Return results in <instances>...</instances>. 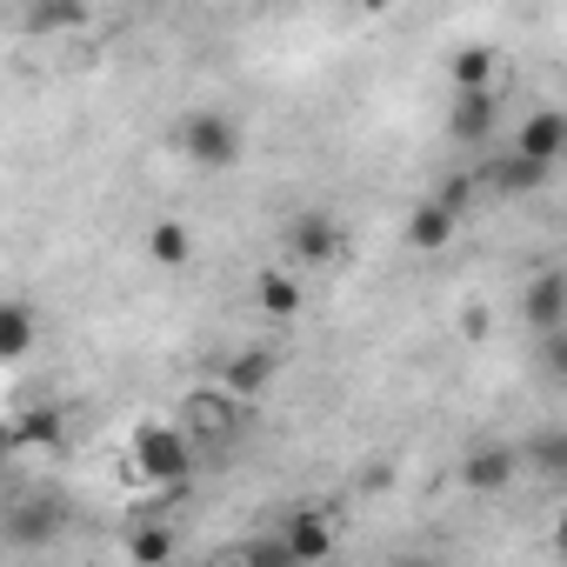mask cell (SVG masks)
Segmentation results:
<instances>
[{
    "label": "cell",
    "mask_w": 567,
    "mask_h": 567,
    "mask_svg": "<svg viewBox=\"0 0 567 567\" xmlns=\"http://www.w3.org/2000/svg\"><path fill=\"white\" fill-rule=\"evenodd\" d=\"M527 461H534L540 474H554V481H567V427H554V434H540V441L527 447Z\"/></svg>",
    "instance_id": "19"
},
{
    "label": "cell",
    "mask_w": 567,
    "mask_h": 567,
    "mask_svg": "<svg viewBox=\"0 0 567 567\" xmlns=\"http://www.w3.org/2000/svg\"><path fill=\"white\" fill-rule=\"evenodd\" d=\"M474 187H481L474 174H447V181H441V200H447L454 214H467V200H474Z\"/></svg>",
    "instance_id": "20"
},
{
    "label": "cell",
    "mask_w": 567,
    "mask_h": 567,
    "mask_svg": "<svg viewBox=\"0 0 567 567\" xmlns=\"http://www.w3.org/2000/svg\"><path fill=\"white\" fill-rule=\"evenodd\" d=\"M174 147L194 161V167H234L240 161V127H234V114H214V107H194L181 127H174Z\"/></svg>",
    "instance_id": "1"
},
{
    "label": "cell",
    "mask_w": 567,
    "mask_h": 567,
    "mask_svg": "<svg viewBox=\"0 0 567 567\" xmlns=\"http://www.w3.org/2000/svg\"><path fill=\"white\" fill-rule=\"evenodd\" d=\"M547 368L554 381H567V334H547Z\"/></svg>",
    "instance_id": "21"
},
{
    "label": "cell",
    "mask_w": 567,
    "mask_h": 567,
    "mask_svg": "<svg viewBox=\"0 0 567 567\" xmlns=\"http://www.w3.org/2000/svg\"><path fill=\"white\" fill-rule=\"evenodd\" d=\"M267 381H274V354H267V348H240V354L227 361V394L254 401V394H267Z\"/></svg>",
    "instance_id": "12"
},
{
    "label": "cell",
    "mask_w": 567,
    "mask_h": 567,
    "mask_svg": "<svg viewBox=\"0 0 567 567\" xmlns=\"http://www.w3.org/2000/svg\"><path fill=\"white\" fill-rule=\"evenodd\" d=\"M280 547H288V560H328V554H334V527H328L315 507H295Z\"/></svg>",
    "instance_id": "9"
},
{
    "label": "cell",
    "mask_w": 567,
    "mask_h": 567,
    "mask_svg": "<svg viewBox=\"0 0 567 567\" xmlns=\"http://www.w3.org/2000/svg\"><path fill=\"white\" fill-rule=\"evenodd\" d=\"M341 247H348V234H341L334 214H301V220L288 227V254H295V267H328V260H341Z\"/></svg>",
    "instance_id": "4"
},
{
    "label": "cell",
    "mask_w": 567,
    "mask_h": 567,
    "mask_svg": "<svg viewBox=\"0 0 567 567\" xmlns=\"http://www.w3.org/2000/svg\"><path fill=\"white\" fill-rule=\"evenodd\" d=\"M234 401H240V394H194V401H187V427H194V434H214V441H220V434L234 427V414H240Z\"/></svg>",
    "instance_id": "16"
},
{
    "label": "cell",
    "mask_w": 567,
    "mask_h": 567,
    "mask_svg": "<svg viewBox=\"0 0 567 567\" xmlns=\"http://www.w3.org/2000/svg\"><path fill=\"white\" fill-rule=\"evenodd\" d=\"M61 434H68L61 408H21L8 427V447H61Z\"/></svg>",
    "instance_id": "11"
},
{
    "label": "cell",
    "mask_w": 567,
    "mask_h": 567,
    "mask_svg": "<svg viewBox=\"0 0 567 567\" xmlns=\"http://www.w3.org/2000/svg\"><path fill=\"white\" fill-rule=\"evenodd\" d=\"M254 308H260V315H274V321H295V315H301V288H295V274H280V267H274V274H260V280H254Z\"/></svg>",
    "instance_id": "13"
},
{
    "label": "cell",
    "mask_w": 567,
    "mask_h": 567,
    "mask_svg": "<svg viewBox=\"0 0 567 567\" xmlns=\"http://www.w3.org/2000/svg\"><path fill=\"white\" fill-rule=\"evenodd\" d=\"M447 141H461V147H481V141H494V87H467V94H454Z\"/></svg>",
    "instance_id": "6"
},
{
    "label": "cell",
    "mask_w": 567,
    "mask_h": 567,
    "mask_svg": "<svg viewBox=\"0 0 567 567\" xmlns=\"http://www.w3.org/2000/svg\"><path fill=\"white\" fill-rule=\"evenodd\" d=\"M147 254H154L161 267H187V254H194V234H187L181 220H154V227H147Z\"/></svg>",
    "instance_id": "17"
},
{
    "label": "cell",
    "mask_w": 567,
    "mask_h": 567,
    "mask_svg": "<svg viewBox=\"0 0 567 567\" xmlns=\"http://www.w3.org/2000/svg\"><path fill=\"white\" fill-rule=\"evenodd\" d=\"M547 174H554V161H534V154H520V147H507V154H494V161H481V167H474L481 194H501V200L540 194V187H547Z\"/></svg>",
    "instance_id": "3"
},
{
    "label": "cell",
    "mask_w": 567,
    "mask_h": 567,
    "mask_svg": "<svg viewBox=\"0 0 567 567\" xmlns=\"http://www.w3.org/2000/svg\"><path fill=\"white\" fill-rule=\"evenodd\" d=\"M494 74H501V54H494V48H461V54L447 61L454 94H467V87H494Z\"/></svg>",
    "instance_id": "14"
},
{
    "label": "cell",
    "mask_w": 567,
    "mask_h": 567,
    "mask_svg": "<svg viewBox=\"0 0 567 567\" xmlns=\"http://www.w3.org/2000/svg\"><path fill=\"white\" fill-rule=\"evenodd\" d=\"M514 147L520 154H534V161H567V114L560 107H540V114H527L520 121V134H514Z\"/></svg>",
    "instance_id": "8"
},
{
    "label": "cell",
    "mask_w": 567,
    "mask_h": 567,
    "mask_svg": "<svg viewBox=\"0 0 567 567\" xmlns=\"http://www.w3.org/2000/svg\"><path fill=\"white\" fill-rule=\"evenodd\" d=\"M134 467H141V481L181 487V481L194 474V434H187V427H161V421H147V427L134 434Z\"/></svg>",
    "instance_id": "2"
},
{
    "label": "cell",
    "mask_w": 567,
    "mask_h": 567,
    "mask_svg": "<svg viewBox=\"0 0 567 567\" xmlns=\"http://www.w3.org/2000/svg\"><path fill=\"white\" fill-rule=\"evenodd\" d=\"M361 8H368V14H381V8H394V0H361Z\"/></svg>",
    "instance_id": "24"
},
{
    "label": "cell",
    "mask_w": 567,
    "mask_h": 567,
    "mask_svg": "<svg viewBox=\"0 0 567 567\" xmlns=\"http://www.w3.org/2000/svg\"><path fill=\"white\" fill-rule=\"evenodd\" d=\"M520 321H527L534 334H560V321H567V274H560V267H547V274H534V280H527V295H520Z\"/></svg>",
    "instance_id": "5"
},
{
    "label": "cell",
    "mask_w": 567,
    "mask_h": 567,
    "mask_svg": "<svg viewBox=\"0 0 567 567\" xmlns=\"http://www.w3.org/2000/svg\"><path fill=\"white\" fill-rule=\"evenodd\" d=\"M34 354V315L28 301H8L0 308V361H28Z\"/></svg>",
    "instance_id": "15"
},
{
    "label": "cell",
    "mask_w": 567,
    "mask_h": 567,
    "mask_svg": "<svg viewBox=\"0 0 567 567\" xmlns=\"http://www.w3.org/2000/svg\"><path fill=\"white\" fill-rule=\"evenodd\" d=\"M514 474H520V454H514V447H494V441H487V447H467V461H461V481H467L474 494H501Z\"/></svg>",
    "instance_id": "7"
},
{
    "label": "cell",
    "mask_w": 567,
    "mask_h": 567,
    "mask_svg": "<svg viewBox=\"0 0 567 567\" xmlns=\"http://www.w3.org/2000/svg\"><path fill=\"white\" fill-rule=\"evenodd\" d=\"M454 220H461V214H454L441 194H427V200L408 214V247H421V254H441V247L454 240Z\"/></svg>",
    "instance_id": "10"
},
{
    "label": "cell",
    "mask_w": 567,
    "mask_h": 567,
    "mask_svg": "<svg viewBox=\"0 0 567 567\" xmlns=\"http://www.w3.org/2000/svg\"><path fill=\"white\" fill-rule=\"evenodd\" d=\"M127 560H141V567H154V560H174V527H161V520L134 527V534H127Z\"/></svg>",
    "instance_id": "18"
},
{
    "label": "cell",
    "mask_w": 567,
    "mask_h": 567,
    "mask_svg": "<svg viewBox=\"0 0 567 567\" xmlns=\"http://www.w3.org/2000/svg\"><path fill=\"white\" fill-rule=\"evenodd\" d=\"M554 554H560V560H567V514H560V520H554Z\"/></svg>",
    "instance_id": "23"
},
{
    "label": "cell",
    "mask_w": 567,
    "mask_h": 567,
    "mask_svg": "<svg viewBox=\"0 0 567 567\" xmlns=\"http://www.w3.org/2000/svg\"><path fill=\"white\" fill-rule=\"evenodd\" d=\"M487 328H494V321H487V308H467V315H461V334H467V341H481Z\"/></svg>",
    "instance_id": "22"
}]
</instances>
